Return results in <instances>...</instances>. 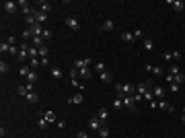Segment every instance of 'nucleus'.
Wrapping results in <instances>:
<instances>
[{"label": "nucleus", "instance_id": "obj_1", "mask_svg": "<svg viewBox=\"0 0 185 138\" xmlns=\"http://www.w3.org/2000/svg\"><path fill=\"white\" fill-rule=\"evenodd\" d=\"M115 91H117V97L124 99L126 95H136V87H134L132 82H124V85H117Z\"/></svg>", "mask_w": 185, "mask_h": 138}, {"label": "nucleus", "instance_id": "obj_2", "mask_svg": "<svg viewBox=\"0 0 185 138\" xmlns=\"http://www.w3.org/2000/svg\"><path fill=\"white\" fill-rule=\"evenodd\" d=\"M124 107H127L132 114H136L138 105H136V99H134V95H126V97H124Z\"/></svg>", "mask_w": 185, "mask_h": 138}, {"label": "nucleus", "instance_id": "obj_3", "mask_svg": "<svg viewBox=\"0 0 185 138\" xmlns=\"http://www.w3.org/2000/svg\"><path fill=\"white\" fill-rule=\"evenodd\" d=\"M27 29L31 31V35H33V37H43V27L37 23V21H35V23L31 25V27H27Z\"/></svg>", "mask_w": 185, "mask_h": 138}, {"label": "nucleus", "instance_id": "obj_4", "mask_svg": "<svg viewBox=\"0 0 185 138\" xmlns=\"http://www.w3.org/2000/svg\"><path fill=\"white\" fill-rule=\"evenodd\" d=\"M89 126H91V130H97V132H99V130H101L105 124L101 122V120H99V117H97V115H92L91 120H89Z\"/></svg>", "mask_w": 185, "mask_h": 138}, {"label": "nucleus", "instance_id": "obj_5", "mask_svg": "<svg viewBox=\"0 0 185 138\" xmlns=\"http://www.w3.org/2000/svg\"><path fill=\"white\" fill-rule=\"evenodd\" d=\"M33 17H35V21H37L39 25L47 21V14H45V12H41L39 8H37V6H35V11H33Z\"/></svg>", "mask_w": 185, "mask_h": 138}, {"label": "nucleus", "instance_id": "obj_6", "mask_svg": "<svg viewBox=\"0 0 185 138\" xmlns=\"http://www.w3.org/2000/svg\"><path fill=\"white\" fill-rule=\"evenodd\" d=\"M2 6H4V11H6V12H17V8H19V2H12V0H6V2H4Z\"/></svg>", "mask_w": 185, "mask_h": 138}, {"label": "nucleus", "instance_id": "obj_7", "mask_svg": "<svg viewBox=\"0 0 185 138\" xmlns=\"http://www.w3.org/2000/svg\"><path fill=\"white\" fill-rule=\"evenodd\" d=\"M66 25H68L72 31H78V27H80L78 19H74V17H68V19H66Z\"/></svg>", "mask_w": 185, "mask_h": 138}, {"label": "nucleus", "instance_id": "obj_8", "mask_svg": "<svg viewBox=\"0 0 185 138\" xmlns=\"http://www.w3.org/2000/svg\"><path fill=\"white\" fill-rule=\"evenodd\" d=\"M97 117H99V120H101V122H107V120H109V109H105V107H101V109H99V111H97Z\"/></svg>", "mask_w": 185, "mask_h": 138}, {"label": "nucleus", "instance_id": "obj_9", "mask_svg": "<svg viewBox=\"0 0 185 138\" xmlns=\"http://www.w3.org/2000/svg\"><path fill=\"white\" fill-rule=\"evenodd\" d=\"M169 6H173V8H175L177 12H181V11L185 8V4L181 2V0H169Z\"/></svg>", "mask_w": 185, "mask_h": 138}, {"label": "nucleus", "instance_id": "obj_10", "mask_svg": "<svg viewBox=\"0 0 185 138\" xmlns=\"http://www.w3.org/2000/svg\"><path fill=\"white\" fill-rule=\"evenodd\" d=\"M146 70H148V72H152L154 76H161V74H162V68H161V66H152V64H146Z\"/></svg>", "mask_w": 185, "mask_h": 138}, {"label": "nucleus", "instance_id": "obj_11", "mask_svg": "<svg viewBox=\"0 0 185 138\" xmlns=\"http://www.w3.org/2000/svg\"><path fill=\"white\" fill-rule=\"evenodd\" d=\"M78 76H80V79H86V81H89V79L92 76L91 68H89V66H86V68H80V70H78Z\"/></svg>", "mask_w": 185, "mask_h": 138}, {"label": "nucleus", "instance_id": "obj_12", "mask_svg": "<svg viewBox=\"0 0 185 138\" xmlns=\"http://www.w3.org/2000/svg\"><path fill=\"white\" fill-rule=\"evenodd\" d=\"M121 41L132 43V41H134V33H132V31H124V33H121Z\"/></svg>", "mask_w": 185, "mask_h": 138}, {"label": "nucleus", "instance_id": "obj_13", "mask_svg": "<svg viewBox=\"0 0 185 138\" xmlns=\"http://www.w3.org/2000/svg\"><path fill=\"white\" fill-rule=\"evenodd\" d=\"M25 99H27L29 103H37V101H39V95H37V93H33V91H29V93H27V97H25Z\"/></svg>", "mask_w": 185, "mask_h": 138}, {"label": "nucleus", "instance_id": "obj_14", "mask_svg": "<svg viewBox=\"0 0 185 138\" xmlns=\"http://www.w3.org/2000/svg\"><path fill=\"white\" fill-rule=\"evenodd\" d=\"M37 8H39L41 12H45V14H47V12L52 11V4H49V2H39V4H37Z\"/></svg>", "mask_w": 185, "mask_h": 138}, {"label": "nucleus", "instance_id": "obj_15", "mask_svg": "<svg viewBox=\"0 0 185 138\" xmlns=\"http://www.w3.org/2000/svg\"><path fill=\"white\" fill-rule=\"evenodd\" d=\"M68 103H72V105H76V103H82V93H76L74 97H70V99H68Z\"/></svg>", "mask_w": 185, "mask_h": 138}, {"label": "nucleus", "instance_id": "obj_16", "mask_svg": "<svg viewBox=\"0 0 185 138\" xmlns=\"http://www.w3.org/2000/svg\"><path fill=\"white\" fill-rule=\"evenodd\" d=\"M136 93H140V95L144 97V95L148 93V87H146V82H140L138 87H136Z\"/></svg>", "mask_w": 185, "mask_h": 138}, {"label": "nucleus", "instance_id": "obj_17", "mask_svg": "<svg viewBox=\"0 0 185 138\" xmlns=\"http://www.w3.org/2000/svg\"><path fill=\"white\" fill-rule=\"evenodd\" d=\"M101 27H103V31H113V21H111V19H107V21H103Z\"/></svg>", "mask_w": 185, "mask_h": 138}, {"label": "nucleus", "instance_id": "obj_18", "mask_svg": "<svg viewBox=\"0 0 185 138\" xmlns=\"http://www.w3.org/2000/svg\"><path fill=\"white\" fill-rule=\"evenodd\" d=\"M35 82H37V72L31 70V72H29V76H27V85H35Z\"/></svg>", "mask_w": 185, "mask_h": 138}, {"label": "nucleus", "instance_id": "obj_19", "mask_svg": "<svg viewBox=\"0 0 185 138\" xmlns=\"http://www.w3.org/2000/svg\"><path fill=\"white\" fill-rule=\"evenodd\" d=\"M97 134H99V138H109V128L103 126L101 130H99V132H97Z\"/></svg>", "mask_w": 185, "mask_h": 138}, {"label": "nucleus", "instance_id": "obj_20", "mask_svg": "<svg viewBox=\"0 0 185 138\" xmlns=\"http://www.w3.org/2000/svg\"><path fill=\"white\" fill-rule=\"evenodd\" d=\"M47 124H49V122H47V120H45V115H43V117H39V120H37V126L41 128V130H45V128H47Z\"/></svg>", "mask_w": 185, "mask_h": 138}, {"label": "nucleus", "instance_id": "obj_21", "mask_svg": "<svg viewBox=\"0 0 185 138\" xmlns=\"http://www.w3.org/2000/svg\"><path fill=\"white\" fill-rule=\"evenodd\" d=\"M31 41H33V46L37 47V50H39V47H43V37H33Z\"/></svg>", "mask_w": 185, "mask_h": 138}, {"label": "nucleus", "instance_id": "obj_22", "mask_svg": "<svg viewBox=\"0 0 185 138\" xmlns=\"http://www.w3.org/2000/svg\"><path fill=\"white\" fill-rule=\"evenodd\" d=\"M101 81H103V82H111V81H113L111 72H101Z\"/></svg>", "mask_w": 185, "mask_h": 138}, {"label": "nucleus", "instance_id": "obj_23", "mask_svg": "<svg viewBox=\"0 0 185 138\" xmlns=\"http://www.w3.org/2000/svg\"><path fill=\"white\" fill-rule=\"evenodd\" d=\"M154 97H156V99H162V97H165V89H161V87H154Z\"/></svg>", "mask_w": 185, "mask_h": 138}, {"label": "nucleus", "instance_id": "obj_24", "mask_svg": "<svg viewBox=\"0 0 185 138\" xmlns=\"http://www.w3.org/2000/svg\"><path fill=\"white\" fill-rule=\"evenodd\" d=\"M144 50H146V52H152V50H154V43H152V39H144Z\"/></svg>", "mask_w": 185, "mask_h": 138}, {"label": "nucleus", "instance_id": "obj_25", "mask_svg": "<svg viewBox=\"0 0 185 138\" xmlns=\"http://www.w3.org/2000/svg\"><path fill=\"white\" fill-rule=\"evenodd\" d=\"M113 107H115V109H121V107H124V99H121V97H115V99H113Z\"/></svg>", "mask_w": 185, "mask_h": 138}, {"label": "nucleus", "instance_id": "obj_26", "mask_svg": "<svg viewBox=\"0 0 185 138\" xmlns=\"http://www.w3.org/2000/svg\"><path fill=\"white\" fill-rule=\"evenodd\" d=\"M0 52H2V54L11 52V43H8V41H2V43H0Z\"/></svg>", "mask_w": 185, "mask_h": 138}, {"label": "nucleus", "instance_id": "obj_27", "mask_svg": "<svg viewBox=\"0 0 185 138\" xmlns=\"http://www.w3.org/2000/svg\"><path fill=\"white\" fill-rule=\"evenodd\" d=\"M29 72H31V66H21V70H19L21 76H29Z\"/></svg>", "mask_w": 185, "mask_h": 138}, {"label": "nucleus", "instance_id": "obj_28", "mask_svg": "<svg viewBox=\"0 0 185 138\" xmlns=\"http://www.w3.org/2000/svg\"><path fill=\"white\" fill-rule=\"evenodd\" d=\"M52 76H54L56 81H60V79H62V70L60 68H52Z\"/></svg>", "mask_w": 185, "mask_h": 138}, {"label": "nucleus", "instance_id": "obj_29", "mask_svg": "<svg viewBox=\"0 0 185 138\" xmlns=\"http://www.w3.org/2000/svg\"><path fill=\"white\" fill-rule=\"evenodd\" d=\"M169 74H173V76H177V74H181V70H179V66H177V64H173V66L169 68Z\"/></svg>", "mask_w": 185, "mask_h": 138}, {"label": "nucleus", "instance_id": "obj_30", "mask_svg": "<svg viewBox=\"0 0 185 138\" xmlns=\"http://www.w3.org/2000/svg\"><path fill=\"white\" fill-rule=\"evenodd\" d=\"M39 64H41V60H37V58H29V66H31V68H37Z\"/></svg>", "mask_w": 185, "mask_h": 138}, {"label": "nucleus", "instance_id": "obj_31", "mask_svg": "<svg viewBox=\"0 0 185 138\" xmlns=\"http://www.w3.org/2000/svg\"><path fill=\"white\" fill-rule=\"evenodd\" d=\"M92 66H95V70H97V72H105V64H103V62H95Z\"/></svg>", "mask_w": 185, "mask_h": 138}, {"label": "nucleus", "instance_id": "obj_32", "mask_svg": "<svg viewBox=\"0 0 185 138\" xmlns=\"http://www.w3.org/2000/svg\"><path fill=\"white\" fill-rule=\"evenodd\" d=\"M37 54H39V50H37L35 46H29V56H31V58H37Z\"/></svg>", "mask_w": 185, "mask_h": 138}, {"label": "nucleus", "instance_id": "obj_33", "mask_svg": "<svg viewBox=\"0 0 185 138\" xmlns=\"http://www.w3.org/2000/svg\"><path fill=\"white\" fill-rule=\"evenodd\" d=\"M45 120H47V122H56V114H54V111H47Z\"/></svg>", "mask_w": 185, "mask_h": 138}, {"label": "nucleus", "instance_id": "obj_34", "mask_svg": "<svg viewBox=\"0 0 185 138\" xmlns=\"http://www.w3.org/2000/svg\"><path fill=\"white\" fill-rule=\"evenodd\" d=\"M183 81H185V74H183V72L175 76V82H177V85H181V82H183Z\"/></svg>", "mask_w": 185, "mask_h": 138}, {"label": "nucleus", "instance_id": "obj_35", "mask_svg": "<svg viewBox=\"0 0 185 138\" xmlns=\"http://www.w3.org/2000/svg\"><path fill=\"white\" fill-rule=\"evenodd\" d=\"M0 72H8V64H6L4 60L0 62Z\"/></svg>", "mask_w": 185, "mask_h": 138}, {"label": "nucleus", "instance_id": "obj_36", "mask_svg": "<svg viewBox=\"0 0 185 138\" xmlns=\"http://www.w3.org/2000/svg\"><path fill=\"white\" fill-rule=\"evenodd\" d=\"M162 60H165V62H171V60H173V54L165 52V54H162Z\"/></svg>", "mask_w": 185, "mask_h": 138}, {"label": "nucleus", "instance_id": "obj_37", "mask_svg": "<svg viewBox=\"0 0 185 138\" xmlns=\"http://www.w3.org/2000/svg\"><path fill=\"white\" fill-rule=\"evenodd\" d=\"M39 56H41V58H47V47H45V46L39 47Z\"/></svg>", "mask_w": 185, "mask_h": 138}, {"label": "nucleus", "instance_id": "obj_38", "mask_svg": "<svg viewBox=\"0 0 185 138\" xmlns=\"http://www.w3.org/2000/svg\"><path fill=\"white\" fill-rule=\"evenodd\" d=\"M142 29H136V31H134V39H140V37H142Z\"/></svg>", "mask_w": 185, "mask_h": 138}, {"label": "nucleus", "instance_id": "obj_39", "mask_svg": "<svg viewBox=\"0 0 185 138\" xmlns=\"http://www.w3.org/2000/svg\"><path fill=\"white\" fill-rule=\"evenodd\" d=\"M76 138H91V136H89L86 132H82V130H80V132H76Z\"/></svg>", "mask_w": 185, "mask_h": 138}, {"label": "nucleus", "instance_id": "obj_40", "mask_svg": "<svg viewBox=\"0 0 185 138\" xmlns=\"http://www.w3.org/2000/svg\"><path fill=\"white\" fill-rule=\"evenodd\" d=\"M144 99L150 103V101H154V95H152V93H146V95H144Z\"/></svg>", "mask_w": 185, "mask_h": 138}, {"label": "nucleus", "instance_id": "obj_41", "mask_svg": "<svg viewBox=\"0 0 185 138\" xmlns=\"http://www.w3.org/2000/svg\"><path fill=\"white\" fill-rule=\"evenodd\" d=\"M169 87H171V93H177V91H179V85H177V82H173V85H169Z\"/></svg>", "mask_w": 185, "mask_h": 138}, {"label": "nucleus", "instance_id": "obj_42", "mask_svg": "<svg viewBox=\"0 0 185 138\" xmlns=\"http://www.w3.org/2000/svg\"><path fill=\"white\" fill-rule=\"evenodd\" d=\"M76 76H78V70L72 68V70H70V79H76Z\"/></svg>", "mask_w": 185, "mask_h": 138}, {"label": "nucleus", "instance_id": "obj_43", "mask_svg": "<svg viewBox=\"0 0 185 138\" xmlns=\"http://www.w3.org/2000/svg\"><path fill=\"white\" fill-rule=\"evenodd\" d=\"M6 41H8L11 46H17V37H12V35H11V37H8V39H6Z\"/></svg>", "mask_w": 185, "mask_h": 138}, {"label": "nucleus", "instance_id": "obj_44", "mask_svg": "<svg viewBox=\"0 0 185 138\" xmlns=\"http://www.w3.org/2000/svg\"><path fill=\"white\" fill-rule=\"evenodd\" d=\"M23 37H25V39H29V37H33V35H31V31H29V29H25V31H23Z\"/></svg>", "mask_w": 185, "mask_h": 138}, {"label": "nucleus", "instance_id": "obj_45", "mask_svg": "<svg viewBox=\"0 0 185 138\" xmlns=\"http://www.w3.org/2000/svg\"><path fill=\"white\" fill-rule=\"evenodd\" d=\"M167 82H169V85H173V82H175V76H173V74H167Z\"/></svg>", "mask_w": 185, "mask_h": 138}, {"label": "nucleus", "instance_id": "obj_46", "mask_svg": "<svg viewBox=\"0 0 185 138\" xmlns=\"http://www.w3.org/2000/svg\"><path fill=\"white\" fill-rule=\"evenodd\" d=\"M52 37V31H47V29H43V39H49Z\"/></svg>", "mask_w": 185, "mask_h": 138}, {"label": "nucleus", "instance_id": "obj_47", "mask_svg": "<svg viewBox=\"0 0 185 138\" xmlns=\"http://www.w3.org/2000/svg\"><path fill=\"white\" fill-rule=\"evenodd\" d=\"M181 58H183V56H181V52H173V60H181Z\"/></svg>", "mask_w": 185, "mask_h": 138}, {"label": "nucleus", "instance_id": "obj_48", "mask_svg": "<svg viewBox=\"0 0 185 138\" xmlns=\"http://www.w3.org/2000/svg\"><path fill=\"white\" fill-rule=\"evenodd\" d=\"M58 128H60V130H62V128H66V122H64V120H60V122H58Z\"/></svg>", "mask_w": 185, "mask_h": 138}, {"label": "nucleus", "instance_id": "obj_49", "mask_svg": "<svg viewBox=\"0 0 185 138\" xmlns=\"http://www.w3.org/2000/svg\"><path fill=\"white\" fill-rule=\"evenodd\" d=\"M181 122H183V124H185V114H183V115H181Z\"/></svg>", "mask_w": 185, "mask_h": 138}, {"label": "nucleus", "instance_id": "obj_50", "mask_svg": "<svg viewBox=\"0 0 185 138\" xmlns=\"http://www.w3.org/2000/svg\"><path fill=\"white\" fill-rule=\"evenodd\" d=\"M183 114H185V107H183Z\"/></svg>", "mask_w": 185, "mask_h": 138}]
</instances>
